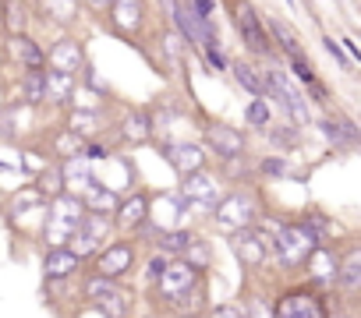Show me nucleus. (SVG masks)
Wrapping results in <instances>:
<instances>
[{"label": "nucleus", "instance_id": "obj_1", "mask_svg": "<svg viewBox=\"0 0 361 318\" xmlns=\"http://www.w3.org/2000/svg\"><path fill=\"white\" fill-rule=\"evenodd\" d=\"M159 297L177 311V314H199L206 307V279L199 269H192L188 262L166 265L159 272Z\"/></svg>", "mask_w": 361, "mask_h": 318}, {"label": "nucleus", "instance_id": "obj_2", "mask_svg": "<svg viewBox=\"0 0 361 318\" xmlns=\"http://www.w3.org/2000/svg\"><path fill=\"white\" fill-rule=\"evenodd\" d=\"M82 220H85V209H82V202L78 198H57L54 202V212H50V223H47V241L50 244H68L75 234H78V227H82Z\"/></svg>", "mask_w": 361, "mask_h": 318}, {"label": "nucleus", "instance_id": "obj_3", "mask_svg": "<svg viewBox=\"0 0 361 318\" xmlns=\"http://www.w3.org/2000/svg\"><path fill=\"white\" fill-rule=\"evenodd\" d=\"M315 234L308 227H280L276 230V255L283 265H305L315 255Z\"/></svg>", "mask_w": 361, "mask_h": 318}, {"label": "nucleus", "instance_id": "obj_4", "mask_svg": "<svg viewBox=\"0 0 361 318\" xmlns=\"http://www.w3.org/2000/svg\"><path fill=\"white\" fill-rule=\"evenodd\" d=\"M255 220V205L248 202V195H231L216 205V223L224 230H234V234H245Z\"/></svg>", "mask_w": 361, "mask_h": 318}, {"label": "nucleus", "instance_id": "obj_5", "mask_svg": "<svg viewBox=\"0 0 361 318\" xmlns=\"http://www.w3.org/2000/svg\"><path fill=\"white\" fill-rule=\"evenodd\" d=\"M106 216H99V212H92V216H85L82 220V227H78V234L68 241L71 244V255L75 258H82V255H89V251H96L103 241H106Z\"/></svg>", "mask_w": 361, "mask_h": 318}, {"label": "nucleus", "instance_id": "obj_6", "mask_svg": "<svg viewBox=\"0 0 361 318\" xmlns=\"http://www.w3.org/2000/svg\"><path fill=\"white\" fill-rule=\"evenodd\" d=\"M273 318H326V311H322L319 297H312V293H287L276 304Z\"/></svg>", "mask_w": 361, "mask_h": 318}, {"label": "nucleus", "instance_id": "obj_7", "mask_svg": "<svg viewBox=\"0 0 361 318\" xmlns=\"http://www.w3.org/2000/svg\"><path fill=\"white\" fill-rule=\"evenodd\" d=\"M170 11L177 15V25H180V32H185V39H192L195 46H209V43H213L209 18H199V15H195L188 4H173Z\"/></svg>", "mask_w": 361, "mask_h": 318}, {"label": "nucleus", "instance_id": "obj_8", "mask_svg": "<svg viewBox=\"0 0 361 318\" xmlns=\"http://www.w3.org/2000/svg\"><path fill=\"white\" fill-rule=\"evenodd\" d=\"M85 293H89V300H96L103 311H110V318H121L124 311H128V304H124V293L110 283V279H89V286H85Z\"/></svg>", "mask_w": 361, "mask_h": 318}, {"label": "nucleus", "instance_id": "obj_9", "mask_svg": "<svg viewBox=\"0 0 361 318\" xmlns=\"http://www.w3.org/2000/svg\"><path fill=\"white\" fill-rule=\"evenodd\" d=\"M131 258H135V251H131L128 244H110V248L96 258V276H99V279H114V276L128 272Z\"/></svg>", "mask_w": 361, "mask_h": 318}, {"label": "nucleus", "instance_id": "obj_10", "mask_svg": "<svg viewBox=\"0 0 361 318\" xmlns=\"http://www.w3.org/2000/svg\"><path fill=\"white\" fill-rule=\"evenodd\" d=\"M266 85H269L276 96H283V103H287V110H290V117H294L298 124H305V120H308V106H305L301 92H298L294 85H287V82H283V75L269 71V75H266Z\"/></svg>", "mask_w": 361, "mask_h": 318}, {"label": "nucleus", "instance_id": "obj_11", "mask_svg": "<svg viewBox=\"0 0 361 318\" xmlns=\"http://www.w3.org/2000/svg\"><path fill=\"white\" fill-rule=\"evenodd\" d=\"M166 155H170L173 170L185 174V177H192V174L202 170V148H199V145H170Z\"/></svg>", "mask_w": 361, "mask_h": 318}, {"label": "nucleus", "instance_id": "obj_12", "mask_svg": "<svg viewBox=\"0 0 361 318\" xmlns=\"http://www.w3.org/2000/svg\"><path fill=\"white\" fill-rule=\"evenodd\" d=\"M269 248H273V244H266V237H259V234H252V230L234 237V251H238V258L248 262V265H259V262L269 255Z\"/></svg>", "mask_w": 361, "mask_h": 318}, {"label": "nucleus", "instance_id": "obj_13", "mask_svg": "<svg viewBox=\"0 0 361 318\" xmlns=\"http://www.w3.org/2000/svg\"><path fill=\"white\" fill-rule=\"evenodd\" d=\"M50 68H54L57 75H68V78H71V71L82 68V50H78V43H57V46L50 50Z\"/></svg>", "mask_w": 361, "mask_h": 318}, {"label": "nucleus", "instance_id": "obj_14", "mask_svg": "<svg viewBox=\"0 0 361 318\" xmlns=\"http://www.w3.org/2000/svg\"><path fill=\"white\" fill-rule=\"evenodd\" d=\"M241 36H245V43L255 50V53H266L269 50V43H266V32H262V25H259V15L252 11V8H241Z\"/></svg>", "mask_w": 361, "mask_h": 318}, {"label": "nucleus", "instance_id": "obj_15", "mask_svg": "<svg viewBox=\"0 0 361 318\" xmlns=\"http://www.w3.org/2000/svg\"><path fill=\"white\" fill-rule=\"evenodd\" d=\"M209 141H213V148H216L224 159H234V155L241 152V134L231 131V127H224V124L209 127Z\"/></svg>", "mask_w": 361, "mask_h": 318}, {"label": "nucleus", "instance_id": "obj_16", "mask_svg": "<svg viewBox=\"0 0 361 318\" xmlns=\"http://www.w3.org/2000/svg\"><path fill=\"white\" fill-rule=\"evenodd\" d=\"M185 195H188L192 202H202V205H209V202H216V198H220L216 184H213L209 177H202V174H192V177H188V184H185Z\"/></svg>", "mask_w": 361, "mask_h": 318}, {"label": "nucleus", "instance_id": "obj_17", "mask_svg": "<svg viewBox=\"0 0 361 318\" xmlns=\"http://www.w3.org/2000/svg\"><path fill=\"white\" fill-rule=\"evenodd\" d=\"M71 89H75V82L68 78V75H43V99H50V103H64L68 96H71Z\"/></svg>", "mask_w": 361, "mask_h": 318}, {"label": "nucleus", "instance_id": "obj_18", "mask_svg": "<svg viewBox=\"0 0 361 318\" xmlns=\"http://www.w3.org/2000/svg\"><path fill=\"white\" fill-rule=\"evenodd\" d=\"M75 269H78V258H75L68 248H54V251L47 255V276L61 279V276H68V272H75Z\"/></svg>", "mask_w": 361, "mask_h": 318}, {"label": "nucleus", "instance_id": "obj_19", "mask_svg": "<svg viewBox=\"0 0 361 318\" xmlns=\"http://www.w3.org/2000/svg\"><path fill=\"white\" fill-rule=\"evenodd\" d=\"M340 279H343L347 290H354V286L361 283V251H357V248L347 251V258H343V276H340Z\"/></svg>", "mask_w": 361, "mask_h": 318}, {"label": "nucleus", "instance_id": "obj_20", "mask_svg": "<svg viewBox=\"0 0 361 318\" xmlns=\"http://www.w3.org/2000/svg\"><path fill=\"white\" fill-rule=\"evenodd\" d=\"M15 57H18V61H25V64H32V68H39V64H43L39 46H36L32 39H25V36H18V39H15Z\"/></svg>", "mask_w": 361, "mask_h": 318}, {"label": "nucleus", "instance_id": "obj_21", "mask_svg": "<svg viewBox=\"0 0 361 318\" xmlns=\"http://www.w3.org/2000/svg\"><path fill=\"white\" fill-rule=\"evenodd\" d=\"M142 220H145V198L135 195V198L124 202V209H121V227H135V223H142Z\"/></svg>", "mask_w": 361, "mask_h": 318}, {"label": "nucleus", "instance_id": "obj_22", "mask_svg": "<svg viewBox=\"0 0 361 318\" xmlns=\"http://www.w3.org/2000/svg\"><path fill=\"white\" fill-rule=\"evenodd\" d=\"M110 11H114V18H117L121 29H135L138 18H142V8H138V4H114Z\"/></svg>", "mask_w": 361, "mask_h": 318}, {"label": "nucleus", "instance_id": "obj_23", "mask_svg": "<svg viewBox=\"0 0 361 318\" xmlns=\"http://www.w3.org/2000/svg\"><path fill=\"white\" fill-rule=\"evenodd\" d=\"M124 134H128L131 141H145V134H149V117H145V113L128 117V120H124Z\"/></svg>", "mask_w": 361, "mask_h": 318}, {"label": "nucleus", "instance_id": "obj_24", "mask_svg": "<svg viewBox=\"0 0 361 318\" xmlns=\"http://www.w3.org/2000/svg\"><path fill=\"white\" fill-rule=\"evenodd\" d=\"M89 202H92V209L103 216L106 209H114V205H117V195H114V191H103L99 184H92V188H89Z\"/></svg>", "mask_w": 361, "mask_h": 318}, {"label": "nucleus", "instance_id": "obj_25", "mask_svg": "<svg viewBox=\"0 0 361 318\" xmlns=\"http://www.w3.org/2000/svg\"><path fill=\"white\" fill-rule=\"evenodd\" d=\"M188 244H192V237H188V234H180V230H177V234H163V237H159V248H163V251H170V255L185 251Z\"/></svg>", "mask_w": 361, "mask_h": 318}, {"label": "nucleus", "instance_id": "obj_26", "mask_svg": "<svg viewBox=\"0 0 361 318\" xmlns=\"http://www.w3.org/2000/svg\"><path fill=\"white\" fill-rule=\"evenodd\" d=\"M269 29L276 32V39L283 43V50H287V53H290V61H294V57H298V39L290 36V29H287L283 22H269Z\"/></svg>", "mask_w": 361, "mask_h": 318}, {"label": "nucleus", "instance_id": "obj_27", "mask_svg": "<svg viewBox=\"0 0 361 318\" xmlns=\"http://www.w3.org/2000/svg\"><path fill=\"white\" fill-rule=\"evenodd\" d=\"M25 99H29V103H43V75H39V71H32V75L25 78Z\"/></svg>", "mask_w": 361, "mask_h": 318}, {"label": "nucleus", "instance_id": "obj_28", "mask_svg": "<svg viewBox=\"0 0 361 318\" xmlns=\"http://www.w3.org/2000/svg\"><path fill=\"white\" fill-rule=\"evenodd\" d=\"M61 188H64V170H61V167L47 170V174H43V191H47V195H61Z\"/></svg>", "mask_w": 361, "mask_h": 318}, {"label": "nucleus", "instance_id": "obj_29", "mask_svg": "<svg viewBox=\"0 0 361 318\" xmlns=\"http://www.w3.org/2000/svg\"><path fill=\"white\" fill-rule=\"evenodd\" d=\"M234 75H238V82H241L245 89H252V92H259V89H262V82L255 78V71H252L248 64H234Z\"/></svg>", "mask_w": 361, "mask_h": 318}, {"label": "nucleus", "instance_id": "obj_30", "mask_svg": "<svg viewBox=\"0 0 361 318\" xmlns=\"http://www.w3.org/2000/svg\"><path fill=\"white\" fill-rule=\"evenodd\" d=\"M0 11H4V15H8L4 22H8V29H11L15 36H18V32L25 29V15H22V11H18L15 4H4V8H0Z\"/></svg>", "mask_w": 361, "mask_h": 318}, {"label": "nucleus", "instance_id": "obj_31", "mask_svg": "<svg viewBox=\"0 0 361 318\" xmlns=\"http://www.w3.org/2000/svg\"><path fill=\"white\" fill-rule=\"evenodd\" d=\"M248 120H252V124H266V120H269V110H266V99H255V103L248 106Z\"/></svg>", "mask_w": 361, "mask_h": 318}, {"label": "nucleus", "instance_id": "obj_32", "mask_svg": "<svg viewBox=\"0 0 361 318\" xmlns=\"http://www.w3.org/2000/svg\"><path fill=\"white\" fill-rule=\"evenodd\" d=\"M202 50H206V57H209V64H213V68H224V64H227V61H224V53L216 50V39H213L209 46H202Z\"/></svg>", "mask_w": 361, "mask_h": 318}, {"label": "nucleus", "instance_id": "obj_33", "mask_svg": "<svg viewBox=\"0 0 361 318\" xmlns=\"http://www.w3.org/2000/svg\"><path fill=\"white\" fill-rule=\"evenodd\" d=\"M294 71H298V78H301V82H308V85L315 82V75H312V68H308V64H305L301 57H294Z\"/></svg>", "mask_w": 361, "mask_h": 318}, {"label": "nucleus", "instance_id": "obj_34", "mask_svg": "<svg viewBox=\"0 0 361 318\" xmlns=\"http://www.w3.org/2000/svg\"><path fill=\"white\" fill-rule=\"evenodd\" d=\"M252 318H273L269 304H266V300H255V304H252Z\"/></svg>", "mask_w": 361, "mask_h": 318}, {"label": "nucleus", "instance_id": "obj_35", "mask_svg": "<svg viewBox=\"0 0 361 318\" xmlns=\"http://www.w3.org/2000/svg\"><path fill=\"white\" fill-rule=\"evenodd\" d=\"M209 318H245V314H241L238 307H216V311H213Z\"/></svg>", "mask_w": 361, "mask_h": 318}]
</instances>
